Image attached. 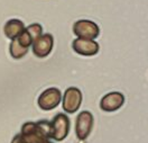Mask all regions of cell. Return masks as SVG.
<instances>
[{"mask_svg":"<svg viewBox=\"0 0 148 143\" xmlns=\"http://www.w3.org/2000/svg\"><path fill=\"white\" fill-rule=\"evenodd\" d=\"M83 96L79 88L76 87H70L64 91V95L62 98V107L63 111L67 114H74L80 109L82 105Z\"/></svg>","mask_w":148,"mask_h":143,"instance_id":"6da1fadb","label":"cell"},{"mask_svg":"<svg viewBox=\"0 0 148 143\" xmlns=\"http://www.w3.org/2000/svg\"><path fill=\"white\" fill-rule=\"evenodd\" d=\"M94 124V118L91 112L83 111L77 115L75 120V134L76 137L81 141H84L89 137L92 132V127Z\"/></svg>","mask_w":148,"mask_h":143,"instance_id":"7a4b0ae2","label":"cell"},{"mask_svg":"<svg viewBox=\"0 0 148 143\" xmlns=\"http://www.w3.org/2000/svg\"><path fill=\"white\" fill-rule=\"evenodd\" d=\"M52 125V137L56 142H61L66 139L70 132V118L66 114L58 113L55 115L53 121L51 122Z\"/></svg>","mask_w":148,"mask_h":143,"instance_id":"3957f363","label":"cell"},{"mask_svg":"<svg viewBox=\"0 0 148 143\" xmlns=\"http://www.w3.org/2000/svg\"><path fill=\"white\" fill-rule=\"evenodd\" d=\"M73 33L77 37L95 39L100 35V27L92 20L80 19L73 24Z\"/></svg>","mask_w":148,"mask_h":143,"instance_id":"277c9868","label":"cell"},{"mask_svg":"<svg viewBox=\"0 0 148 143\" xmlns=\"http://www.w3.org/2000/svg\"><path fill=\"white\" fill-rule=\"evenodd\" d=\"M62 100V93L58 88L52 87L44 90L37 99V105L43 111H52L60 105Z\"/></svg>","mask_w":148,"mask_h":143,"instance_id":"5b68a950","label":"cell"},{"mask_svg":"<svg viewBox=\"0 0 148 143\" xmlns=\"http://www.w3.org/2000/svg\"><path fill=\"white\" fill-rule=\"evenodd\" d=\"M53 46H54V37L49 33L42 34L32 44L34 55L39 59L48 57L53 50Z\"/></svg>","mask_w":148,"mask_h":143,"instance_id":"8992f818","label":"cell"},{"mask_svg":"<svg viewBox=\"0 0 148 143\" xmlns=\"http://www.w3.org/2000/svg\"><path fill=\"white\" fill-rule=\"evenodd\" d=\"M19 134L27 143H47L51 140L42 133L36 122L24 123Z\"/></svg>","mask_w":148,"mask_h":143,"instance_id":"52a82bcc","label":"cell"},{"mask_svg":"<svg viewBox=\"0 0 148 143\" xmlns=\"http://www.w3.org/2000/svg\"><path fill=\"white\" fill-rule=\"evenodd\" d=\"M72 48L75 53L83 57H93L97 55L100 51V45L97 41L89 38H75L72 42Z\"/></svg>","mask_w":148,"mask_h":143,"instance_id":"ba28073f","label":"cell"},{"mask_svg":"<svg viewBox=\"0 0 148 143\" xmlns=\"http://www.w3.org/2000/svg\"><path fill=\"white\" fill-rule=\"evenodd\" d=\"M125 104V96L119 91H111L104 95L100 100V108L103 112H116Z\"/></svg>","mask_w":148,"mask_h":143,"instance_id":"9c48e42d","label":"cell"},{"mask_svg":"<svg viewBox=\"0 0 148 143\" xmlns=\"http://www.w3.org/2000/svg\"><path fill=\"white\" fill-rule=\"evenodd\" d=\"M25 24L24 21H21L20 19L17 18H12L9 19L5 26H3V33L6 35V37L9 38V39H14L17 36H19L21 34V32L25 29Z\"/></svg>","mask_w":148,"mask_h":143,"instance_id":"30bf717a","label":"cell"},{"mask_svg":"<svg viewBox=\"0 0 148 143\" xmlns=\"http://www.w3.org/2000/svg\"><path fill=\"white\" fill-rule=\"evenodd\" d=\"M28 51H29V48L23 46L18 42L17 37L11 39V43H10L9 45V52L12 59H15V60L23 59L28 53Z\"/></svg>","mask_w":148,"mask_h":143,"instance_id":"8fae6325","label":"cell"},{"mask_svg":"<svg viewBox=\"0 0 148 143\" xmlns=\"http://www.w3.org/2000/svg\"><path fill=\"white\" fill-rule=\"evenodd\" d=\"M25 29L28 32V34L30 35V37L33 38V41H35L38 36H40L43 34V26L38 23H34V24H30L29 26L25 27Z\"/></svg>","mask_w":148,"mask_h":143,"instance_id":"7c38bea8","label":"cell"},{"mask_svg":"<svg viewBox=\"0 0 148 143\" xmlns=\"http://www.w3.org/2000/svg\"><path fill=\"white\" fill-rule=\"evenodd\" d=\"M11 143H27V142L21 137L20 134H17V135H15L14 139L11 140Z\"/></svg>","mask_w":148,"mask_h":143,"instance_id":"4fadbf2b","label":"cell"},{"mask_svg":"<svg viewBox=\"0 0 148 143\" xmlns=\"http://www.w3.org/2000/svg\"><path fill=\"white\" fill-rule=\"evenodd\" d=\"M47 143H53V142H51V140H49V141H48V142H47Z\"/></svg>","mask_w":148,"mask_h":143,"instance_id":"5bb4252c","label":"cell"}]
</instances>
